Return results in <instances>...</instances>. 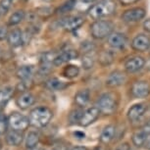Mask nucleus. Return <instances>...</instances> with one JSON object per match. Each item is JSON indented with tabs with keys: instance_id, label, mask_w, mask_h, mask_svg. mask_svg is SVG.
Listing matches in <instances>:
<instances>
[{
	"instance_id": "1",
	"label": "nucleus",
	"mask_w": 150,
	"mask_h": 150,
	"mask_svg": "<svg viewBox=\"0 0 150 150\" xmlns=\"http://www.w3.org/2000/svg\"><path fill=\"white\" fill-rule=\"evenodd\" d=\"M52 111L45 106L36 107L30 113V123L35 128H44L51 121Z\"/></svg>"
},
{
	"instance_id": "2",
	"label": "nucleus",
	"mask_w": 150,
	"mask_h": 150,
	"mask_svg": "<svg viewBox=\"0 0 150 150\" xmlns=\"http://www.w3.org/2000/svg\"><path fill=\"white\" fill-rule=\"evenodd\" d=\"M116 9V4L112 0H101L94 4L88 10V15L93 20H100L110 16Z\"/></svg>"
},
{
	"instance_id": "3",
	"label": "nucleus",
	"mask_w": 150,
	"mask_h": 150,
	"mask_svg": "<svg viewBox=\"0 0 150 150\" xmlns=\"http://www.w3.org/2000/svg\"><path fill=\"white\" fill-rule=\"evenodd\" d=\"M114 25L110 21H104V20H96L90 26V32H91L92 38L96 39H103L113 33Z\"/></svg>"
},
{
	"instance_id": "4",
	"label": "nucleus",
	"mask_w": 150,
	"mask_h": 150,
	"mask_svg": "<svg viewBox=\"0 0 150 150\" xmlns=\"http://www.w3.org/2000/svg\"><path fill=\"white\" fill-rule=\"evenodd\" d=\"M97 108L105 115L113 114L117 109V101L112 93H104L97 101Z\"/></svg>"
},
{
	"instance_id": "5",
	"label": "nucleus",
	"mask_w": 150,
	"mask_h": 150,
	"mask_svg": "<svg viewBox=\"0 0 150 150\" xmlns=\"http://www.w3.org/2000/svg\"><path fill=\"white\" fill-rule=\"evenodd\" d=\"M8 123H9L10 127L13 129L19 131V132L27 129L29 125L30 124L29 118H27L26 116L20 114L18 112H14L9 116V118H8Z\"/></svg>"
},
{
	"instance_id": "6",
	"label": "nucleus",
	"mask_w": 150,
	"mask_h": 150,
	"mask_svg": "<svg viewBox=\"0 0 150 150\" xmlns=\"http://www.w3.org/2000/svg\"><path fill=\"white\" fill-rule=\"evenodd\" d=\"M131 91L134 98H145L150 94V86L147 81H135L132 86Z\"/></svg>"
},
{
	"instance_id": "7",
	"label": "nucleus",
	"mask_w": 150,
	"mask_h": 150,
	"mask_svg": "<svg viewBox=\"0 0 150 150\" xmlns=\"http://www.w3.org/2000/svg\"><path fill=\"white\" fill-rule=\"evenodd\" d=\"M99 114H100V111H99L97 107H90V108L83 112L79 125L81 127H88L89 125H91L97 120Z\"/></svg>"
},
{
	"instance_id": "8",
	"label": "nucleus",
	"mask_w": 150,
	"mask_h": 150,
	"mask_svg": "<svg viewBox=\"0 0 150 150\" xmlns=\"http://www.w3.org/2000/svg\"><path fill=\"white\" fill-rule=\"evenodd\" d=\"M145 17V11L142 8H132V9L127 10L123 15L122 20L126 23H135L139 22Z\"/></svg>"
},
{
	"instance_id": "9",
	"label": "nucleus",
	"mask_w": 150,
	"mask_h": 150,
	"mask_svg": "<svg viewBox=\"0 0 150 150\" xmlns=\"http://www.w3.org/2000/svg\"><path fill=\"white\" fill-rule=\"evenodd\" d=\"M84 20L80 16H69L61 21V26L68 32H73L80 28L83 24Z\"/></svg>"
},
{
	"instance_id": "10",
	"label": "nucleus",
	"mask_w": 150,
	"mask_h": 150,
	"mask_svg": "<svg viewBox=\"0 0 150 150\" xmlns=\"http://www.w3.org/2000/svg\"><path fill=\"white\" fill-rule=\"evenodd\" d=\"M145 65V60L140 56H134L125 63V69L128 73H135L141 70Z\"/></svg>"
},
{
	"instance_id": "11",
	"label": "nucleus",
	"mask_w": 150,
	"mask_h": 150,
	"mask_svg": "<svg viewBox=\"0 0 150 150\" xmlns=\"http://www.w3.org/2000/svg\"><path fill=\"white\" fill-rule=\"evenodd\" d=\"M127 81V76L121 71H114L106 80V84L110 87H117L124 84Z\"/></svg>"
},
{
	"instance_id": "12",
	"label": "nucleus",
	"mask_w": 150,
	"mask_h": 150,
	"mask_svg": "<svg viewBox=\"0 0 150 150\" xmlns=\"http://www.w3.org/2000/svg\"><path fill=\"white\" fill-rule=\"evenodd\" d=\"M132 47L135 51H146L148 48H150V38L145 35H138L132 39Z\"/></svg>"
},
{
	"instance_id": "13",
	"label": "nucleus",
	"mask_w": 150,
	"mask_h": 150,
	"mask_svg": "<svg viewBox=\"0 0 150 150\" xmlns=\"http://www.w3.org/2000/svg\"><path fill=\"white\" fill-rule=\"evenodd\" d=\"M108 43L113 48L121 49V48H124L127 45L128 39H127L126 35L121 33H112L108 36Z\"/></svg>"
},
{
	"instance_id": "14",
	"label": "nucleus",
	"mask_w": 150,
	"mask_h": 150,
	"mask_svg": "<svg viewBox=\"0 0 150 150\" xmlns=\"http://www.w3.org/2000/svg\"><path fill=\"white\" fill-rule=\"evenodd\" d=\"M78 56H79V53L77 50L73 49V48H68V49H65L61 53H59L53 64L56 65V66H59V65L66 63V62L70 60L76 59Z\"/></svg>"
},
{
	"instance_id": "15",
	"label": "nucleus",
	"mask_w": 150,
	"mask_h": 150,
	"mask_svg": "<svg viewBox=\"0 0 150 150\" xmlns=\"http://www.w3.org/2000/svg\"><path fill=\"white\" fill-rule=\"evenodd\" d=\"M146 111V106L143 103L134 104L128 111V119L131 122H137L144 115Z\"/></svg>"
},
{
	"instance_id": "16",
	"label": "nucleus",
	"mask_w": 150,
	"mask_h": 150,
	"mask_svg": "<svg viewBox=\"0 0 150 150\" xmlns=\"http://www.w3.org/2000/svg\"><path fill=\"white\" fill-rule=\"evenodd\" d=\"M7 40L12 47H18L24 43L23 33L20 29H14L8 33Z\"/></svg>"
},
{
	"instance_id": "17",
	"label": "nucleus",
	"mask_w": 150,
	"mask_h": 150,
	"mask_svg": "<svg viewBox=\"0 0 150 150\" xmlns=\"http://www.w3.org/2000/svg\"><path fill=\"white\" fill-rule=\"evenodd\" d=\"M35 101V98L32 93L30 92H25L23 93L17 98V105H18L19 108L21 109H28L30 106H32Z\"/></svg>"
},
{
	"instance_id": "18",
	"label": "nucleus",
	"mask_w": 150,
	"mask_h": 150,
	"mask_svg": "<svg viewBox=\"0 0 150 150\" xmlns=\"http://www.w3.org/2000/svg\"><path fill=\"white\" fill-rule=\"evenodd\" d=\"M5 139H6V142H7L8 145L19 146L20 144L23 142V140H24V135H23V134L21 132L12 129V131L9 132L6 134Z\"/></svg>"
},
{
	"instance_id": "19",
	"label": "nucleus",
	"mask_w": 150,
	"mask_h": 150,
	"mask_svg": "<svg viewBox=\"0 0 150 150\" xmlns=\"http://www.w3.org/2000/svg\"><path fill=\"white\" fill-rule=\"evenodd\" d=\"M35 74V68L30 65H26V66L20 67L17 71V77L23 81H30Z\"/></svg>"
},
{
	"instance_id": "20",
	"label": "nucleus",
	"mask_w": 150,
	"mask_h": 150,
	"mask_svg": "<svg viewBox=\"0 0 150 150\" xmlns=\"http://www.w3.org/2000/svg\"><path fill=\"white\" fill-rule=\"evenodd\" d=\"M115 134H116L115 127L112 126V125H109V126L105 127V128L103 129V131L101 132V134H100L99 139H100V141L102 143L107 144V143H109L113 138H114Z\"/></svg>"
},
{
	"instance_id": "21",
	"label": "nucleus",
	"mask_w": 150,
	"mask_h": 150,
	"mask_svg": "<svg viewBox=\"0 0 150 150\" xmlns=\"http://www.w3.org/2000/svg\"><path fill=\"white\" fill-rule=\"evenodd\" d=\"M89 98H90L89 90L88 89H81L80 91H78L77 94H76L75 102L78 106L84 107L89 102Z\"/></svg>"
},
{
	"instance_id": "22",
	"label": "nucleus",
	"mask_w": 150,
	"mask_h": 150,
	"mask_svg": "<svg viewBox=\"0 0 150 150\" xmlns=\"http://www.w3.org/2000/svg\"><path fill=\"white\" fill-rule=\"evenodd\" d=\"M45 86L49 90H52V91H58V90L64 89L67 86L65 84V83L61 81L60 80H58L57 78H53V79L48 80L46 83H45Z\"/></svg>"
},
{
	"instance_id": "23",
	"label": "nucleus",
	"mask_w": 150,
	"mask_h": 150,
	"mask_svg": "<svg viewBox=\"0 0 150 150\" xmlns=\"http://www.w3.org/2000/svg\"><path fill=\"white\" fill-rule=\"evenodd\" d=\"M39 142V134L36 132H30L27 134L26 137V147L28 149L35 148V146L38 145Z\"/></svg>"
},
{
	"instance_id": "24",
	"label": "nucleus",
	"mask_w": 150,
	"mask_h": 150,
	"mask_svg": "<svg viewBox=\"0 0 150 150\" xmlns=\"http://www.w3.org/2000/svg\"><path fill=\"white\" fill-rule=\"evenodd\" d=\"M14 88L13 87H5L3 89H0V106H5L9 102L11 97L13 96Z\"/></svg>"
},
{
	"instance_id": "25",
	"label": "nucleus",
	"mask_w": 150,
	"mask_h": 150,
	"mask_svg": "<svg viewBox=\"0 0 150 150\" xmlns=\"http://www.w3.org/2000/svg\"><path fill=\"white\" fill-rule=\"evenodd\" d=\"M147 137H148V135L141 129V131L137 132L135 134H134V135H132V141L137 147H141L145 143Z\"/></svg>"
},
{
	"instance_id": "26",
	"label": "nucleus",
	"mask_w": 150,
	"mask_h": 150,
	"mask_svg": "<svg viewBox=\"0 0 150 150\" xmlns=\"http://www.w3.org/2000/svg\"><path fill=\"white\" fill-rule=\"evenodd\" d=\"M26 17V14L23 10H18L16 11L15 13H13L12 15L10 16L9 21H8V25L9 26H16V25L20 24L23 20Z\"/></svg>"
},
{
	"instance_id": "27",
	"label": "nucleus",
	"mask_w": 150,
	"mask_h": 150,
	"mask_svg": "<svg viewBox=\"0 0 150 150\" xmlns=\"http://www.w3.org/2000/svg\"><path fill=\"white\" fill-rule=\"evenodd\" d=\"M79 74H80V69L75 65H68L63 70V75L68 79H74L78 77Z\"/></svg>"
},
{
	"instance_id": "28",
	"label": "nucleus",
	"mask_w": 150,
	"mask_h": 150,
	"mask_svg": "<svg viewBox=\"0 0 150 150\" xmlns=\"http://www.w3.org/2000/svg\"><path fill=\"white\" fill-rule=\"evenodd\" d=\"M94 56H93V54H91V52L84 53L83 59H81V64H83V66L86 70H89L94 66Z\"/></svg>"
},
{
	"instance_id": "29",
	"label": "nucleus",
	"mask_w": 150,
	"mask_h": 150,
	"mask_svg": "<svg viewBox=\"0 0 150 150\" xmlns=\"http://www.w3.org/2000/svg\"><path fill=\"white\" fill-rule=\"evenodd\" d=\"M113 60H114L113 59V55L108 51H103L99 54L98 61L102 66H108V65L112 63Z\"/></svg>"
},
{
	"instance_id": "30",
	"label": "nucleus",
	"mask_w": 150,
	"mask_h": 150,
	"mask_svg": "<svg viewBox=\"0 0 150 150\" xmlns=\"http://www.w3.org/2000/svg\"><path fill=\"white\" fill-rule=\"evenodd\" d=\"M81 115H83V111L79 109L73 110L72 112L70 113L69 115V122L71 125H76L80 123V120L81 118Z\"/></svg>"
},
{
	"instance_id": "31",
	"label": "nucleus",
	"mask_w": 150,
	"mask_h": 150,
	"mask_svg": "<svg viewBox=\"0 0 150 150\" xmlns=\"http://www.w3.org/2000/svg\"><path fill=\"white\" fill-rule=\"evenodd\" d=\"M76 2H77V0H67V1L65 2L61 7L58 8L57 12L60 13V14H64V13L69 12V11H71L74 7H75Z\"/></svg>"
},
{
	"instance_id": "32",
	"label": "nucleus",
	"mask_w": 150,
	"mask_h": 150,
	"mask_svg": "<svg viewBox=\"0 0 150 150\" xmlns=\"http://www.w3.org/2000/svg\"><path fill=\"white\" fill-rule=\"evenodd\" d=\"M13 0H1L0 1V15H5L9 11Z\"/></svg>"
},
{
	"instance_id": "33",
	"label": "nucleus",
	"mask_w": 150,
	"mask_h": 150,
	"mask_svg": "<svg viewBox=\"0 0 150 150\" xmlns=\"http://www.w3.org/2000/svg\"><path fill=\"white\" fill-rule=\"evenodd\" d=\"M81 48V50H83L84 53H88V52H92L93 49L95 48V46H94V44H93L92 42L86 41V42H83Z\"/></svg>"
},
{
	"instance_id": "34",
	"label": "nucleus",
	"mask_w": 150,
	"mask_h": 150,
	"mask_svg": "<svg viewBox=\"0 0 150 150\" xmlns=\"http://www.w3.org/2000/svg\"><path fill=\"white\" fill-rule=\"evenodd\" d=\"M7 124L8 122L4 117L0 116V134H3L7 129Z\"/></svg>"
},
{
	"instance_id": "35",
	"label": "nucleus",
	"mask_w": 150,
	"mask_h": 150,
	"mask_svg": "<svg viewBox=\"0 0 150 150\" xmlns=\"http://www.w3.org/2000/svg\"><path fill=\"white\" fill-rule=\"evenodd\" d=\"M8 36L7 29L4 27H0V40H3Z\"/></svg>"
},
{
	"instance_id": "36",
	"label": "nucleus",
	"mask_w": 150,
	"mask_h": 150,
	"mask_svg": "<svg viewBox=\"0 0 150 150\" xmlns=\"http://www.w3.org/2000/svg\"><path fill=\"white\" fill-rule=\"evenodd\" d=\"M74 137L77 139H84L86 138V134L83 132H80V131H77V132H74Z\"/></svg>"
},
{
	"instance_id": "37",
	"label": "nucleus",
	"mask_w": 150,
	"mask_h": 150,
	"mask_svg": "<svg viewBox=\"0 0 150 150\" xmlns=\"http://www.w3.org/2000/svg\"><path fill=\"white\" fill-rule=\"evenodd\" d=\"M115 150H131V148H129V143L125 142V143L120 144V145H118L117 148H116Z\"/></svg>"
},
{
	"instance_id": "38",
	"label": "nucleus",
	"mask_w": 150,
	"mask_h": 150,
	"mask_svg": "<svg viewBox=\"0 0 150 150\" xmlns=\"http://www.w3.org/2000/svg\"><path fill=\"white\" fill-rule=\"evenodd\" d=\"M142 131L145 132L147 135H150V121L147 122V123L144 125L143 128H142Z\"/></svg>"
},
{
	"instance_id": "39",
	"label": "nucleus",
	"mask_w": 150,
	"mask_h": 150,
	"mask_svg": "<svg viewBox=\"0 0 150 150\" xmlns=\"http://www.w3.org/2000/svg\"><path fill=\"white\" fill-rule=\"evenodd\" d=\"M143 28L146 32L150 33V19H147L146 21L143 23Z\"/></svg>"
},
{
	"instance_id": "40",
	"label": "nucleus",
	"mask_w": 150,
	"mask_h": 150,
	"mask_svg": "<svg viewBox=\"0 0 150 150\" xmlns=\"http://www.w3.org/2000/svg\"><path fill=\"white\" fill-rule=\"evenodd\" d=\"M119 1L124 5H129V4H132V3H134V2H137V0H119Z\"/></svg>"
},
{
	"instance_id": "41",
	"label": "nucleus",
	"mask_w": 150,
	"mask_h": 150,
	"mask_svg": "<svg viewBox=\"0 0 150 150\" xmlns=\"http://www.w3.org/2000/svg\"><path fill=\"white\" fill-rule=\"evenodd\" d=\"M144 147L147 150H150V135H148L145 140V143H144Z\"/></svg>"
},
{
	"instance_id": "42",
	"label": "nucleus",
	"mask_w": 150,
	"mask_h": 150,
	"mask_svg": "<svg viewBox=\"0 0 150 150\" xmlns=\"http://www.w3.org/2000/svg\"><path fill=\"white\" fill-rule=\"evenodd\" d=\"M72 150H87L86 147H83V146H77V147H74Z\"/></svg>"
},
{
	"instance_id": "43",
	"label": "nucleus",
	"mask_w": 150,
	"mask_h": 150,
	"mask_svg": "<svg viewBox=\"0 0 150 150\" xmlns=\"http://www.w3.org/2000/svg\"><path fill=\"white\" fill-rule=\"evenodd\" d=\"M29 150H44V149H43V148H41V147L35 146V148H32V149H29Z\"/></svg>"
},
{
	"instance_id": "44",
	"label": "nucleus",
	"mask_w": 150,
	"mask_h": 150,
	"mask_svg": "<svg viewBox=\"0 0 150 150\" xmlns=\"http://www.w3.org/2000/svg\"><path fill=\"white\" fill-rule=\"evenodd\" d=\"M146 67H147V69L150 70V59L148 60V62H147V63H146Z\"/></svg>"
},
{
	"instance_id": "45",
	"label": "nucleus",
	"mask_w": 150,
	"mask_h": 150,
	"mask_svg": "<svg viewBox=\"0 0 150 150\" xmlns=\"http://www.w3.org/2000/svg\"><path fill=\"white\" fill-rule=\"evenodd\" d=\"M83 2H87V3H89V2H93L95 1V0H83Z\"/></svg>"
},
{
	"instance_id": "46",
	"label": "nucleus",
	"mask_w": 150,
	"mask_h": 150,
	"mask_svg": "<svg viewBox=\"0 0 150 150\" xmlns=\"http://www.w3.org/2000/svg\"><path fill=\"white\" fill-rule=\"evenodd\" d=\"M1 56H2V49L0 48V58H1Z\"/></svg>"
},
{
	"instance_id": "47",
	"label": "nucleus",
	"mask_w": 150,
	"mask_h": 150,
	"mask_svg": "<svg viewBox=\"0 0 150 150\" xmlns=\"http://www.w3.org/2000/svg\"><path fill=\"white\" fill-rule=\"evenodd\" d=\"M95 150H104L103 148H99V147H98V148H96Z\"/></svg>"
},
{
	"instance_id": "48",
	"label": "nucleus",
	"mask_w": 150,
	"mask_h": 150,
	"mask_svg": "<svg viewBox=\"0 0 150 150\" xmlns=\"http://www.w3.org/2000/svg\"><path fill=\"white\" fill-rule=\"evenodd\" d=\"M0 135H1V134H0Z\"/></svg>"
}]
</instances>
